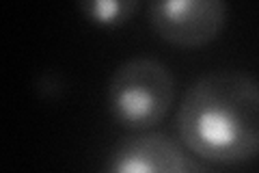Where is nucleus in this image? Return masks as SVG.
<instances>
[{
  "instance_id": "1",
  "label": "nucleus",
  "mask_w": 259,
  "mask_h": 173,
  "mask_svg": "<svg viewBox=\"0 0 259 173\" xmlns=\"http://www.w3.org/2000/svg\"><path fill=\"white\" fill-rule=\"evenodd\" d=\"M177 134L207 162L240 164L259 156V80L240 70L207 72L177 109Z\"/></svg>"
},
{
  "instance_id": "2",
  "label": "nucleus",
  "mask_w": 259,
  "mask_h": 173,
  "mask_svg": "<svg viewBox=\"0 0 259 173\" xmlns=\"http://www.w3.org/2000/svg\"><path fill=\"white\" fill-rule=\"evenodd\" d=\"M175 102V78L162 61L134 56L121 63L108 82V109L119 126L151 130Z\"/></svg>"
},
{
  "instance_id": "3",
  "label": "nucleus",
  "mask_w": 259,
  "mask_h": 173,
  "mask_svg": "<svg viewBox=\"0 0 259 173\" xmlns=\"http://www.w3.org/2000/svg\"><path fill=\"white\" fill-rule=\"evenodd\" d=\"M227 5L221 0H160L149 3L147 18L153 32L184 50L203 48L227 24Z\"/></svg>"
},
{
  "instance_id": "4",
  "label": "nucleus",
  "mask_w": 259,
  "mask_h": 173,
  "mask_svg": "<svg viewBox=\"0 0 259 173\" xmlns=\"http://www.w3.org/2000/svg\"><path fill=\"white\" fill-rule=\"evenodd\" d=\"M104 173H194V164L173 139L145 132L119 143Z\"/></svg>"
},
{
  "instance_id": "5",
  "label": "nucleus",
  "mask_w": 259,
  "mask_h": 173,
  "mask_svg": "<svg viewBox=\"0 0 259 173\" xmlns=\"http://www.w3.org/2000/svg\"><path fill=\"white\" fill-rule=\"evenodd\" d=\"M80 11L89 20L97 24V26H119V24L127 22L139 9L136 0H89V3H80Z\"/></svg>"
}]
</instances>
